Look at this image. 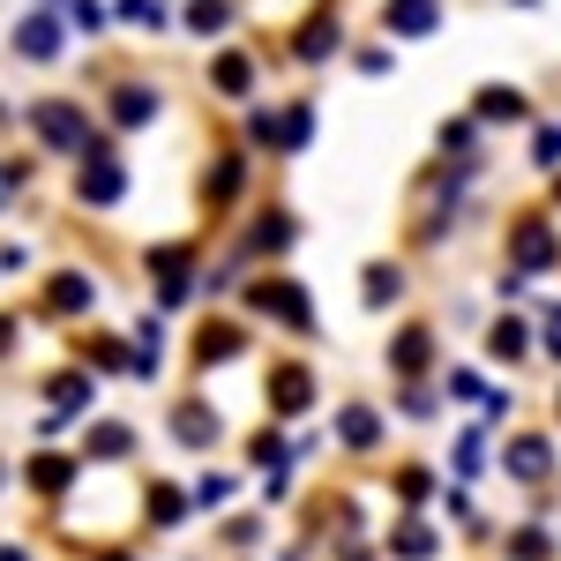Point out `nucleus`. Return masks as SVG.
I'll return each instance as SVG.
<instances>
[{
    "label": "nucleus",
    "instance_id": "3",
    "mask_svg": "<svg viewBox=\"0 0 561 561\" xmlns=\"http://www.w3.org/2000/svg\"><path fill=\"white\" fill-rule=\"evenodd\" d=\"M23 53H53V23H45V15H38V23H23Z\"/></svg>",
    "mask_w": 561,
    "mask_h": 561
},
{
    "label": "nucleus",
    "instance_id": "1",
    "mask_svg": "<svg viewBox=\"0 0 561 561\" xmlns=\"http://www.w3.org/2000/svg\"><path fill=\"white\" fill-rule=\"evenodd\" d=\"M38 128L53 135V142H83V128H76V113H68V105H38Z\"/></svg>",
    "mask_w": 561,
    "mask_h": 561
},
{
    "label": "nucleus",
    "instance_id": "2",
    "mask_svg": "<svg viewBox=\"0 0 561 561\" xmlns=\"http://www.w3.org/2000/svg\"><path fill=\"white\" fill-rule=\"evenodd\" d=\"M83 195H98V203H113V195H121V173H113V165H98V173H83Z\"/></svg>",
    "mask_w": 561,
    "mask_h": 561
}]
</instances>
